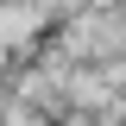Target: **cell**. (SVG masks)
I'll return each mask as SVG.
<instances>
[{"instance_id": "1", "label": "cell", "mask_w": 126, "mask_h": 126, "mask_svg": "<svg viewBox=\"0 0 126 126\" xmlns=\"http://www.w3.org/2000/svg\"><path fill=\"white\" fill-rule=\"evenodd\" d=\"M38 32H50V13H44V6H32V0H6V6H0V38H6L13 69H25L32 38H38Z\"/></svg>"}, {"instance_id": "2", "label": "cell", "mask_w": 126, "mask_h": 126, "mask_svg": "<svg viewBox=\"0 0 126 126\" xmlns=\"http://www.w3.org/2000/svg\"><path fill=\"white\" fill-rule=\"evenodd\" d=\"M6 126H57V120H50L44 107H25V101H13V107H6Z\"/></svg>"}]
</instances>
